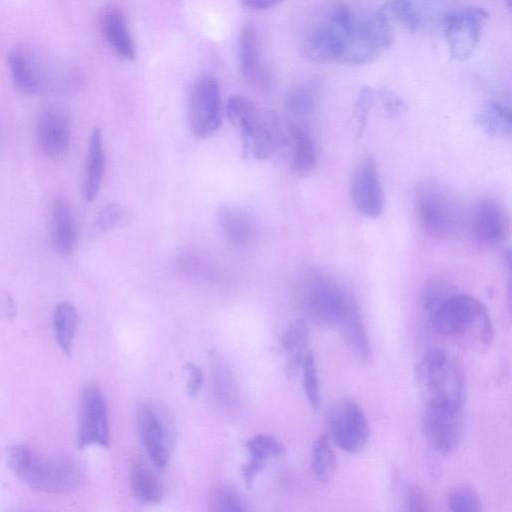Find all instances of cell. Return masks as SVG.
Here are the masks:
<instances>
[{
  "label": "cell",
  "instance_id": "obj_1",
  "mask_svg": "<svg viewBox=\"0 0 512 512\" xmlns=\"http://www.w3.org/2000/svg\"><path fill=\"white\" fill-rule=\"evenodd\" d=\"M393 29L382 9L363 10L333 1L316 9L300 33L301 55L313 63L363 65L385 53Z\"/></svg>",
  "mask_w": 512,
  "mask_h": 512
},
{
  "label": "cell",
  "instance_id": "obj_2",
  "mask_svg": "<svg viewBox=\"0 0 512 512\" xmlns=\"http://www.w3.org/2000/svg\"><path fill=\"white\" fill-rule=\"evenodd\" d=\"M428 322L439 334L465 339L478 349H487L493 340V325L486 306L447 283L432 280L422 293Z\"/></svg>",
  "mask_w": 512,
  "mask_h": 512
},
{
  "label": "cell",
  "instance_id": "obj_3",
  "mask_svg": "<svg viewBox=\"0 0 512 512\" xmlns=\"http://www.w3.org/2000/svg\"><path fill=\"white\" fill-rule=\"evenodd\" d=\"M9 469L28 487L46 493L63 494L79 489L85 472L73 456L46 454L24 444L10 446L5 453Z\"/></svg>",
  "mask_w": 512,
  "mask_h": 512
},
{
  "label": "cell",
  "instance_id": "obj_4",
  "mask_svg": "<svg viewBox=\"0 0 512 512\" xmlns=\"http://www.w3.org/2000/svg\"><path fill=\"white\" fill-rule=\"evenodd\" d=\"M414 207L419 224L430 237L449 240L462 231V202L446 184L437 180L421 182L415 190Z\"/></svg>",
  "mask_w": 512,
  "mask_h": 512
},
{
  "label": "cell",
  "instance_id": "obj_5",
  "mask_svg": "<svg viewBox=\"0 0 512 512\" xmlns=\"http://www.w3.org/2000/svg\"><path fill=\"white\" fill-rule=\"evenodd\" d=\"M299 306L305 317L316 325L337 326L357 302L333 277L312 273L304 278L298 291Z\"/></svg>",
  "mask_w": 512,
  "mask_h": 512
},
{
  "label": "cell",
  "instance_id": "obj_6",
  "mask_svg": "<svg viewBox=\"0 0 512 512\" xmlns=\"http://www.w3.org/2000/svg\"><path fill=\"white\" fill-rule=\"evenodd\" d=\"M416 377L427 403L462 409L464 378L446 351L439 347L429 349L416 366Z\"/></svg>",
  "mask_w": 512,
  "mask_h": 512
},
{
  "label": "cell",
  "instance_id": "obj_7",
  "mask_svg": "<svg viewBox=\"0 0 512 512\" xmlns=\"http://www.w3.org/2000/svg\"><path fill=\"white\" fill-rule=\"evenodd\" d=\"M488 18V12L476 6L451 10L444 14L443 31L453 59L464 61L472 56Z\"/></svg>",
  "mask_w": 512,
  "mask_h": 512
},
{
  "label": "cell",
  "instance_id": "obj_8",
  "mask_svg": "<svg viewBox=\"0 0 512 512\" xmlns=\"http://www.w3.org/2000/svg\"><path fill=\"white\" fill-rule=\"evenodd\" d=\"M188 123L192 134L199 139L213 135L221 125V92L216 78L197 79L188 95Z\"/></svg>",
  "mask_w": 512,
  "mask_h": 512
},
{
  "label": "cell",
  "instance_id": "obj_9",
  "mask_svg": "<svg viewBox=\"0 0 512 512\" xmlns=\"http://www.w3.org/2000/svg\"><path fill=\"white\" fill-rule=\"evenodd\" d=\"M333 441L348 453H359L370 438V426L361 407L352 400L335 402L327 413Z\"/></svg>",
  "mask_w": 512,
  "mask_h": 512
},
{
  "label": "cell",
  "instance_id": "obj_10",
  "mask_svg": "<svg viewBox=\"0 0 512 512\" xmlns=\"http://www.w3.org/2000/svg\"><path fill=\"white\" fill-rule=\"evenodd\" d=\"M7 64L14 85L25 94L41 93L52 81L50 63L31 45L13 47L7 56Z\"/></svg>",
  "mask_w": 512,
  "mask_h": 512
},
{
  "label": "cell",
  "instance_id": "obj_11",
  "mask_svg": "<svg viewBox=\"0 0 512 512\" xmlns=\"http://www.w3.org/2000/svg\"><path fill=\"white\" fill-rule=\"evenodd\" d=\"M109 446L108 413L98 385L90 383L82 391L78 422V446Z\"/></svg>",
  "mask_w": 512,
  "mask_h": 512
},
{
  "label": "cell",
  "instance_id": "obj_12",
  "mask_svg": "<svg viewBox=\"0 0 512 512\" xmlns=\"http://www.w3.org/2000/svg\"><path fill=\"white\" fill-rule=\"evenodd\" d=\"M423 428L428 443L436 452L450 454L462 441L461 409L427 403Z\"/></svg>",
  "mask_w": 512,
  "mask_h": 512
},
{
  "label": "cell",
  "instance_id": "obj_13",
  "mask_svg": "<svg viewBox=\"0 0 512 512\" xmlns=\"http://www.w3.org/2000/svg\"><path fill=\"white\" fill-rule=\"evenodd\" d=\"M509 218L503 206L494 198L480 199L472 217V236L483 250H491L502 244L509 235Z\"/></svg>",
  "mask_w": 512,
  "mask_h": 512
},
{
  "label": "cell",
  "instance_id": "obj_14",
  "mask_svg": "<svg viewBox=\"0 0 512 512\" xmlns=\"http://www.w3.org/2000/svg\"><path fill=\"white\" fill-rule=\"evenodd\" d=\"M241 135L245 156L258 160L267 159L288 145L287 129L278 116L269 111H262L252 127Z\"/></svg>",
  "mask_w": 512,
  "mask_h": 512
},
{
  "label": "cell",
  "instance_id": "obj_15",
  "mask_svg": "<svg viewBox=\"0 0 512 512\" xmlns=\"http://www.w3.org/2000/svg\"><path fill=\"white\" fill-rule=\"evenodd\" d=\"M351 197L357 210L369 218H378L384 207V193L375 160L365 158L351 180Z\"/></svg>",
  "mask_w": 512,
  "mask_h": 512
},
{
  "label": "cell",
  "instance_id": "obj_16",
  "mask_svg": "<svg viewBox=\"0 0 512 512\" xmlns=\"http://www.w3.org/2000/svg\"><path fill=\"white\" fill-rule=\"evenodd\" d=\"M237 56L240 72L249 85L263 92L273 88L274 78L261 57L254 25L246 24L241 28L237 40Z\"/></svg>",
  "mask_w": 512,
  "mask_h": 512
},
{
  "label": "cell",
  "instance_id": "obj_17",
  "mask_svg": "<svg viewBox=\"0 0 512 512\" xmlns=\"http://www.w3.org/2000/svg\"><path fill=\"white\" fill-rule=\"evenodd\" d=\"M70 123L66 113L56 107L43 110L36 123V138L42 152L49 158L60 159L70 145Z\"/></svg>",
  "mask_w": 512,
  "mask_h": 512
},
{
  "label": "cell",
  "instance_id": "obj_18",
  "mask_svg": "<svg viewBox=\"0 0 512 512\" xmlns=\"http://www.w3.org/2000/svg\"><path fill=\"white\" fill-rule=\"evenodd\" d=\"M137 423L150 460L157 468H164L170 458V432L162 415L150 405H142Z\"/></svg>",
  "mask_w": 512,
  "mask_h": 512
},
{
  "label": "cell",
  "instance_id": "obj_19",
  "mask_svg": "<svg viewBox=\"0 0 512 512\" xmlns=\"http://www.w3.org/2000/svg\"><path fill=\"white\" fill-rule=\"evenodd\" d=\"M98 24L103 39L113 53L124 61H133L136 47L122 8L117 4L106 5L99 13Z\"/></svg>",
  "mask_w": 512,
  "mask_h": 512
},
{
  "label": "cell",
  "instance_id": "obj_20",
  "mask_svg": "<svg viewBox=\"0 0 512 512\" xmlns=\"http://www.w3.org/2000/svg\"><path fill=\"white\" fill-rule=\"evenodd\" d=\"M218 222L226 239L236 246L250 244L257 234L253 216L244 208L226 204L218 210Z\"/></svg>",
  "mask_w": 512,
  "mask_h": 512
},
{
  "label": "cell",
  "instance_id": "obj_21",
  "mask_svg": "<svg viewBox=\"0 0 512 512\" xmlns=\"http://www.w3.org/2000/svg\"><path fill=\"white\" fill-rule=\"evenodd\" d=\"M343 341L356 359L364 366L372 362V348L360 314L358 304L352 307L337 324Z\"/></svg>",
  "mask_w": 512,
  "mask_h": 512
},
{
  "label": "cell",
  "instance_id": "obj_22",
  "mask_svg": "<svg viewBox=\"0 0 512 512\" xmlns=\"http://www.w3.org/2000/svg\"><path fill=\"white\" fill-rule=\"evenodd\" d=\"M105 169L103 136L99 128L91 132L83 174V198L91 202L99 192Z\"/></svg>",
  "mask_w": 512,
  "mask_h": 512
},
{
  "label": "cell",
  "instance_id": "obj_23",
  "mask_svg": "<svg viewBox=\"0 0 512 512\" xmlns=\"http://www.w3.org/2000/svg\"><path fill=\"white\" fill-rule=\"evenodd\" d=\"M287 134L293 170L301 174L312 171L317 163V151L309 130L301 123L290 122Z\"/></svg>",
  "mask_w": 512,
  "mask_h": 512
},
{
  "label": "cell",
  "instance_id": "obj_24",
  "mask_svg": "<svg viewBox=\"0 0 512 512\" xmlns=\"http://www.w3.org/2000/svg\"><path fill=\"white\" fill-rule=\"evenodd\" d=\"M51 238L54 249L61 255L70 254L76 243V227L65 199L55 198L51 213Z\"/></svg>",
  "mask_w": 512,
  "mask_h": 512
},
{
  "label": "cell",
  "instance_id": "obj_25",
  "mask_svg": "<svg viewBox=\"0 0 512 512\" xmlns=\"http://www.w3.org/2000/svg\"><path fill=\"white\" fill-rule=\"evenodd\" d=\"M309 340L308 324L305 319L291 322L280 339V350L286 360L285 369L294 376L302 365Z\"/></svg>",
  "mask_w": 512,
  "mask_h": 512
},
{
  "label": "cell",
  "instance_id": "obj_26",
  "mask_svg": "<svg viewBox=\"0 0 512 512\" xmlns=\"http://www.w3.org/2000/svg\"><path fill=\"white\" fill-rule=\"evenodd\" d=\"M480 129L488 136L507 139L511 136V108L501 101H491L481 107L476 116Z\"/></svg>",
  "mask_w": 512,
  "mask_h": 512
},
{
  "label": "cell",
  "instance_id": "obj_27",
  "mask_svg": "<svg viewBox=\"0 0 512 512\" xmlns=\"http://www.w3.org/2000/svg\"><path fill=\"white\" fill-rule=\"evenodd\" d=\"M78 323L77 310L69 301L59 303L53 315V327L56 342L60 350L71 354L73 338Z\"/></svg>",
  "mask_w": 512,
  "mask_h": 512
},
{
  "label": "cell",
  "instance_id": "obj_28",
  "mask_svg": "<svg viewBox=\"0 0 512 512\" xmlns=\"http://www.w3.org/2000/svg\"><path fill=\"white\" fill-rule=\"evenodd\" d=\"M130 487L133 495L144 503H159L163 498V489L159 479L143 465H135L132 468Z\"/></svg>",
  "mask_w": 512,
  "mask_h": 512
},
{
  "label": "cell",
  "instance_id": "obj_29",
  "mask_svg": "<svg viewBox=\"0 0 512 512\" xmlns=\"http://www.w3.org/2000/svg\"><path fill=\"white\" fill-rule=\"evenodd\" d=\"M311 467L316 479L328 483L336 470V456L327 435L319 436L312 449Z\"/></svg>",
  "mask_w": 512,
  "mask_h": 512
},
{
  "label": "cell",
  "instance_id": "obj_30",
  "mask_svg": "<svg viewBox=\"0 0 512 512\" xmlns=\"http://www.w3.org/2000/svg\"><path fill=\"white\" fill-rule=\"evenodd\" d=\"M317 95V86L314 83L297 85L285 96V110L294 117H308L316 107Z\"/></svg>",
  "mask_w": 512,
  "mask_h": 512
},
{
  "label": "cell",
  "instance_id": "obj_31",
  "mask_svg": "<svg viewBox=\"0 0 512 512\" xmlns=\"http://www.w3.org/2000/svg\"><path fill=\"white\" fill-rule=\"evenodd\" d=\"M381 9L389 21H396L407 31L415 32L420 25V16L411 0H389Z\"/></svg>",
  "mask_w": 512,
  "mask_h": 512
},
{
  "label": "cell",
  "instance_id": "obj_32",
  "mask_svg": "<svg viewBox=\"0 0 512 512\" xmlns=\"http://www.w3.org/2000/svg\"><path fill=\"white\" fill-rule=\"evenodd\" d=\"M214 390L217 398L226 404L236 400V382L229 367L220 359L213 361Z\"/></svg>",
  "mask_w": 512,
  "mask_h": 512
},
{
  "label": "cell",
  "instance_id": "obj_33",
  "mask_svg": "<svg viewBox=\"0 0 512 512\" xmlns=\"http://www.w3.org/2000/svg\"><path fill=\"white\" fill-rule=\"evenodd\" d=\"M301 366L303 372V388L307 401L313 409L317 410L321 405V396L316 362L312 352L305 354Z\"/></svg>",
  "mask_w": 512,
  "mask_h": 512
},
{
  "label": "cell",
  "instance_id": "obj_34",
  "mask_svg": "<svg viewBox=\"0 0 512 512\" xmlns=\"http://www.w3.org/2000/svg\"><path fill=\"white\" fill-rule=\"evenodd\" d=\"M209 506L211 511L216 512H243L248 510L240 494L228 486L219 487L212 493Z\"/></svg>",
  "mask_w": 512,
  "mask_h": 512
},
{
  "label": "cell",
  "instance_id": "obj_35",
  "mask_svg": "<svg viewBox=\"0 0 512 512\" xmlns=\"http://www.w3.org/2000/svg\"><path fill=\"white\" fill-rule=\"evenodd\" d=\"M249 456L268 461L284 452V446L274 437L258 434L245 443Z\"/></svg>",
  "mask_w": 512,
  "mask_h": 512
},
{
  "label": "cell",
  "instance_id": "obj_36",
  "mask_svg": "<svg viewBox=\"0 0 512 512\" xmlns=\"http://www.w3.org/2000/svg\"><path fill=\"white\" fill-rule=\"evenodd\" d=\"M448 507L454 512H477L482 509V502L473 489L463 486L449 494Z\"/></svg>",
  "mask_w": 512,
  "mask_h": 512
},
{
  "label": "cell",
  "instance_id": "obj_37",
  "mask_svg": "<svg viewBox=\"0 0 512 512\" xmlns=\"http://www.w3.org/2000/svg\"><path fill=\"white\" fill-rule=\"evenodd\" d=\"M375 98V92L370 86H363L359 89L355 105L354 113L357 124V135L361 137L367 124V118L372 108Z\"/></svg>",
  "mask_w": 512,
  "mask_h": 512
},
{
  "label": "cell",
  "instance_id": "obj_38",
  "mask_svg": "<svg viewBox=\"0 0 512 512\" xmlns=\"http://www.w3.org/2000/svg\"><path fill=\"white\" fill-rule=\"evenodd\" d=\"M374 92L389 117H398L407 111L408 106L405 100L390 88L382 86Z\"/></svg>",
  "mask_w": 512,
  "mask_h": 512
},
{
  "label": "cell",
  "instance_id": "obj_39",
  "mask_svg": "<svg viewBox=\"0 0 512 512\" xmlns=\"http://www.w3.org/2000/svg\"><path fill=\"white\" fill-rule=\"evenodd\" d=\"M125 218V211L119 204L111 203L106 205L98 214L95 221V229L99 232H106L122 223Z\"/></svg>",
  "mask_w": 512,
  "mask_h": 512
},
{
  "label": "cell",
  "instance_id": "obj_40",
  "mask_svg": "<svg viewBox=\"0 0 512 512\" xmlns=\"http://www.w3.org/2000/svg\"><path fill=\"white\" fill-rule=\"evenodd\" d=\"M405 504L407 509L413 512L430 510L429 502L424 491L415 484L406 489Z\"/></svg>",
  "mask_w": 512,
  "mask_h": 512
},
{
  "label": "cell",
  "instance_id": "obj_41",
  "mask_svg": "<svg viewBox=\"0 0 512 512\" xmlns=\"http://www.w3.org/2000/svg\"><path fill=\"white\" fill-rule=\"evenodd\" d=\"M185 369L188 373L186 393L188 396L193 397L198 394L202 387L203 372L200 366L193 362L186 363Z\"/></svg>",
  "mask_w": 512,
  "mask_h": 512
},
{
  "label": "cell",
  "instance_id": "obj_42",
  "mask_svg": "<svg viewBox=\"0 0 512 512\" xmlns=\"http://www.w3.org/2000/svg\"><path fill=\"white\" fill-rule=\"evenodd\" d=\"M267 461L249 456L248 461L241 468V476L246 486H252L254 479L264 469Z\"/></svg>",
  "mask_w": 512,
  "mask_h": 512
},
{
  "label": "cell",
  "instance_id": "obj_43",
  "mask_svg": "<svg viewBox=\"0 0 512 512\" xmlns=\"http://www.w3.org/2000/svg\"><path fill=\"white\" fill-rule=\"evenodd\" d=\"M283 0H240L241 4L250 10H266L272 8Z\"/></svg>",
  "mask_w": 512,
  "mask_h": 512
},
{
  "label": "cell",
  "instance_id": "obj_44",
  "mask_svg": "<svg viewBox=\"0 0 512 512\" xmlns=\"http://www.w3.org/2000/svg\"><path fill=\"white\" fill-rule=\"evenodd\" d=\"M508 7H510V0H505Z\"/></svg>",
  "mask_w": 512,
  "mask_h": 512
}]
</instances>
